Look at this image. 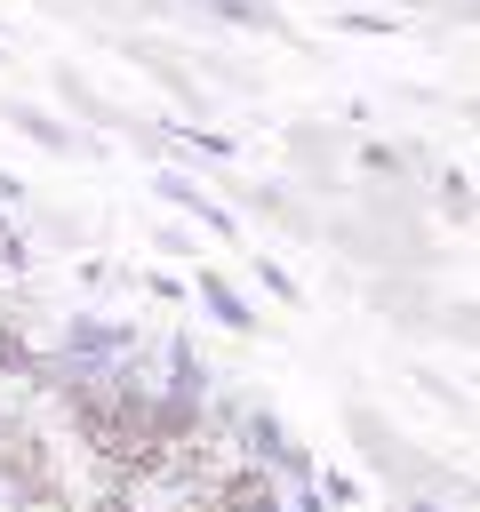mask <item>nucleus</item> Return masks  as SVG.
<instances>
[{"instance_id":"obj_1","label":"nucleus","mask_w":480,"mask_h":512,"mask_svg":"<svg viewBox=\"0 0 480 512\" xmlns=\"http://www.w3.org/2000/svg\"><path fill=\"white\" fill-rule=\"evenodd\" d=\"M216 512H272V488H264L256 472H232V480H224V504H216Z\"/></svg>"}]
</instances>
